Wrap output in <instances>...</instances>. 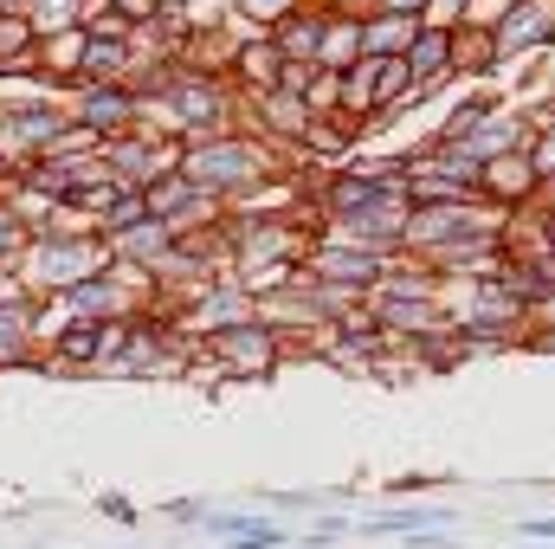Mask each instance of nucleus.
Listing matches in <instances>:
<instances>
[{"label":"nucleus","instance_id":"nucleus-14","mask_svg":"<svg viewBox=\"0 0 555 549\" xmlns=\"http://www.w3.org/2000/svg\"><path fill=\"white\" fill-rule=\"evenodd\" d=\"M537 162H530V149L524 155H504V162H491L485 168V201L491 207H504V214H517V207H530L537 201Z\"/></svg>","mask_w":555,"mask_h":549},{"label":"nucleus","instance_id":"nucleus-16","mask_svg":"<svg viewBox=\"0 0 555 549\" xmlns=\"http://www.w3.org/2000/svg\"><path fill=\"white\" fill-rule=\"evenodd\" d=\"M420 33H426V20H408V13H369V20H362V52H369V59H408Z\"/></svg>","mask_w":555,"mask_h":549},{"label":"nucleus","instance_id":"nucleus-9","mask_svg":"<svg viewBox=\"0 0 555 549\" xmlns=\"http://www.w3.org/2000/svg\"><path fill=\"white\" fill-rule=\"evenodd\" d=\"M104 168H111L124 188H142V194H149L162 175L181 168V142L162 137V130H130V137L104 142Z\"/></svg>","mask_w":555,"mask_h":549},{"label":"nucleus","instance_id":"nucleus-6","mask_svg":"<svg viewBox=\"0 0 555 549\" xmlns=\"http://www.w3.org/2000/svg\"><path fill=\"white\" fill-rule=\"evenodd\" d=\"M395 266H401V259H388V253H369V246H349V240H336V233H317V246H310V259H304V278L369 297Z\"/></svg>","mask_w":555,"mask_h":549},{"label":"nucleus","instance_id":"nucleus-4","mask_svg":"<svg viewBox=\"0 0 555 549\" xmlns=\"http://www.w3.org/2000/svg\"><path fill=\"white\" fill-rule=\"evenodd\" d=\"M478 233H504V207L491 201H459V207H414L408 214V240H401V259L433 266L439 253L478 240Z\"/></svg>","mask_w":555,"mask_h":549},{"label":"nucleus","instance_id":"nucleus-5","mask_svg":"<svg viewBox=\"0 0 555 549\" xmlns=\"http://www.w3.org/2000/svg\"><path fill=\"white\" fill-rule=\"evenodd\" d=\"M284 336H278L266 317H253V323H233V330H220V336H207L201 343V362L194 369H207L214 382H266L278 362H284Z\"/></svg>","mask_w":555,"mask_h":549},{"label":"nucleus","instance_id":"nucleus-34","mask_svg":"<svg viewBox=\"0 0 555 549\" xmlns=\"http://www.w3.org/2000/svg\"><path fill=\"white\" fill-rule=\"evenodd\" d=\"M194 7H201V0H155V13H175V20H188Z\"/></svg>","mask_w":555,"mask_h":549},{"label":"nucleus","instance_id":"nucleus-31","mask_svg":"<svg viewBox=\"0 0 555 549\" xmlns=\"http://www.w3.org/2000/svg\"><path fill=\"white\" fill-rule=\"evenodd\" d=\"M459 13H465V0H433V13H426V26H459Z\"/></svg>","mask_w":555,"mask_h":549},{"label":"nucleus","instance_id":"nucleus-10","mask_svg":"<svg viewBox=\"0 0 555 549\" xmlns=\"http://www.w3.org/2000/svg\"><path fill=\"white\" fill-rule=\"evenodd\" d=\"M491 46H498V72H511L517 59H555V0H517L498 20Z\"/></svg>","mask_w":555,"mask_h":549},{"label":"nucleus","instance_id":"nucleus-22","mask_svg":"<svg viewBox=\"0 0 555 549\" xmlns=\"http://www.w3.org/2000/svg\"><path fill=\"white\" fill-rule=\"evenodd\" d=\"M310 0H233V20L246 26V33H272L278 20H291V13H304Z\"/></svg>","mask_w":555,"mask_h":549},{"label":"nucleus","instance_id":"nucleus-8","mask_svg":"<svg viewBox=\"0 0 555 549\" xmlns=\"http://www.w3.org/2000/svg\"><path fill=\"white\" fill-rule=\"evenodd\" d=\"M46 317H52V297H33L20 278L0 284V369H13V362H39Z\"/></svg>","mask_w":555,"mask_h":549},{"label":"nucleus","instance_id":"nucleus-29","mask_svg":"<svg viewBox=\"0 0 555 549\" xmlns=\"http://www.w3.org/2000/svg\"><path fill=\"white\" fill-rule=\"evenodd\" d=\"M98 511H104V518H117V524H130V531L142 524V511L124 498V491H104V498H98Z\"/></svg>","mask_w":555,"mask_h":549},{"label":"nucleus","instance_id":"nucleus-3","mask_svg":"<svg viewBox=\"0 0 555 549\" xmlns=\"http://www.w3.org/2000/svg\"><path fill=\"white\" fill-rule=\"evenodd\" d=\"M111 259H117V253H111L98 233H39V240L26 246V259H20V284H26L33 297H59V291H72V284L98 278Z\"/></svg>","mask_w":555,"mask_h":549},{"label":"nucleus","instance_id":"nucleus-32","mask_svg":"<svg viewBox=\"0 0 555 549\" xmlns=\"http://www.w3.org/2000/svg\"><path fill=\"white\" fill-rule=\"evenodd\" d=\"M375 13H408V20H426V13H433V0H382Z\"/></svg>","mask_w":555,"mask_h":549},{"label":"nucleus","instance_id":"nucleus-20","mask_svg":"<svg viewBox=\"0 0 555 549\" xmlns=\"http://www.w3.org/2000/svg\"><path fill=\"white\" fill-rule=\"evenodd\" d=\"M362 59H369V52H362V20H330V33H323V59H317V65L343 78V72H356Z\"/></svg>","mask_w":555,"mask_h":549},{"label":"nucleus","instance_id":"nucleus-13","mask_svg":"<svg viewBox=\"0 0 555 549\" xmlns=\"http://www.w3.org/2000/svg\"><path fill=\"white\" fill-rule=\"evenodd\" d=\"M459 524V511L452 505H401V511H369V518H356V537H420V531H452Z\"/></svg>","mask_w":555,"mask_h":549},{"label":"nucleus","instance_id":"nucleus-17","mask_svg":"<svg viewBox=\"0 0 555 549\" xmlns=\"http://www.w3.org/2000/svg\"><path fill=\"white\" fill-rule=\"evenodd\" d=\"M142 220H155V214H149V194H142V188H117V194L98 207V220H91V227H98V240H104V246H117L124 233H137Z\"/></svg>","mask_w":555,"mask_h":549},{"label":"nucleus","instance_id":"nucleus-23","mask_svg":"<svg viewBox=\"0 0 555 549\" xmlns=\"http://www.w3.org/2000/svg\"><path fill=\"white\" fill-rule=\"evenodd\" d=\"M26 246H33V227L0 201V272L7 278H20V259H26Z\"/></svg>","mask_w":555,"mask_h":549},{"label":"nucleus","instance_id":"nucleus-2","mask_svg":"<svg viewBox=\"0 0 555 549\" xmlns=\"http://www.w3.org/2000/svg\"><path fill=\"white\" fill-rule=\"evenodd\" d=\"M439 297H446V284L426 272V266L401 259L395 272L369 291V317H375L395 343H414L426 330H446V304H439Z\"/></svg>","mask_w":555,"mask_h":549},{"label":"nucleus","instance_id":"nucleus-33","mask_svg":"<svg viewBox=\"0 0 555 549\" xmlns=\"http://www.w3.org/2000/svg\"><path fill=\"white\" fill-rule=\"evenodd\" d=\"M401 549H459V544H452V531H420V537H408Z\"/></svg>","mask_w":555,"mask_h":549},{"label":"nucleus","instance_id":"nucleus-28","mask_svg":"<svg viewBox=\"0 0 555 549\" xmlns=\"http://www.w3.org/2000/svg\"><path fill=\"white\" fill-rule=\"evenodd\" d=\"M317 13H330V20H369L382 0H310Z\"/></svg>","mask_w":555,"mask_h":549},{"label":"nucleus","instance_id":"nucleus-21","mask_svg":"<svg viewBox=\"0 0 555 549\" xmlns=\"http://www.w3.org/2000/svg\"><path fill=\"white\" fill-rule=\"evenodd\" d=\"M26 20H33V33H39V39H52V33H78L85 0H33V7H26Z\"/></svg>","mask_w":555,"mask_h":549},{"label":"nucleus","instance_id":"nucleus-30","mask_svg":"<svg viewBox=\"0 0 555 549\" xmlns=\"http://www.w3.org/2000/svg\"><path fill=\"white\" fill-rule=\"evenodd\" d=\"M517 537L524 544H555V518H517Z\"/></svg>","mask_w":555,"mask_h":549},{"label":"nucleus","instance_id":"nucleus-35","mask_svg":"<svg viewBox=\"0 0 555 549\" xmlns=\"http://www.w3.org/2000/svg\"><path fill=\"white\" fill-rule=\"evenodd\" d=\"M26 7L33 0H0V20H26Z\"/></svg>","mask_w":555,"mask_h":549},{"label":"nucleus","instance_id":"nucleus-18","mask_svg":"<svg viewBox=\"0 0 555 549\" xmlns=\"http://www.w3.org/2000/svg\"><path fill=\"white\" fill-rule=\"evenodd\" d=\"M175 246H181V233H175L168 220H142L137 233H124V240H117L111 253H117L124 266H142V272H149V266H155V259H168Z\"/></svg>","mask_w":555,"mask_h":549},{"label":"nucleus","instance_id":"nucleus-26","mask_svg":"<svg viewBox=\"0 0 555 549\" xmlns=\"http://www.w3.org/2000/svg\"><path fill=\"white\" fill-rule=\"evenodd\" d=\"M207 518H214V505H201V498H168L162 505V524H181V531H207Z\"/></svg>","mask_w":555,"mask_h":549},{"label":"nucleus","instance_id":"nucleus-24","mask_svg":"<svg viewBox=\"0 0 555 549\" xmlns=\"http://www.w3.org/2000/svg\"><path fill=\"white\" fill-rule=\"evenodd\" d=\"M511 7H517V0H465V13H459L452 33H498V20H504Z\"/></svg>","mask_w":555,"mask_h":549},{"label":"nucleus","instance_id":"nucleus-12","mask_svg":"<svg viewBox=\"0 0 555 549\" xmlns=\"http://www.w3.org/2000/svg\"><path fill=\"white\" fill-rule=\"evenodd\" d=\"M278 78H284V52H278L272 39L259 33V39H240V52H233V72H227V85L240 91V98H272Z\"/></svg>","mask_w":555,"mask_h":549},{"label":"nucleus","instance_id":"nucleus-7","mask_svg":"<svg viewBox=\"0 0 555 549\" xmlns=\"http://www.w3.org/2000/svg\"><path fill=\"white\" fill-rule=\"evenodd\" d=\"M65 111H72V124L85 137H98V142L130 137V130H142V117H149V104H142L130 85H72L65 91Z\"/></svg>","mask_w":555,"mask_h":549},{"label":"nucleus","instance_id":"nucleus-1","mask_svg":"<svg viewBox=\"0 0 555 549\" xmlns=\"http://www.w3.org/2000/svg\"><path fill=\"white\" fill-rule=\"evenodd\" d=\"M278 168H284L278 142L253 137V130L181 142V175H188L194 188H207L214 201H227V214H240L246 201H259V194L278 181Z\"/></svg>","mask_w":555,"mask_h":549},{"label":"nucleus","instance_id":"nucleus-19","mask_svg":"<svg viewBox=\"0 0 555 549\" xmlns=\"http://www.w3.org/2000/svg\"><path fill=\"white\" fill-rule=\"evenodd\" d=\"M452 78H459V85L498 78V46H491V33H452Z\"/></svg>","mask_w":555,"mask_h":549},{"label":"nucleus","instance_id":"nucleus-25","mask_svg":"<svg viewBox=\"0 0 555 549\" xmlns=\"http://www.w3.org/2000/svg\"><path fill=\"white\" fill-rule=\"evenodd\" d=\"M336 537H356V518H317L310 531H297V549H330Z\"/></svg>","mask_w":555,"mask_h":549},{"label":"nucleus","instance_id":"nucleus-27","mask_svg":"<svg viewBox=\"0 0 555 549\" xmlns=\"http://www.w3.org/2000/svg\"><path fill=\"white\" fill-rule=\"evenodd\" d=\"M530 162H537V181H555V117L537 130V142H530Z\"/></svg>","mask_w":555,"mask_h":549},{"label":"nucleus","instance_id":"nucleus-11","mask_svg":"<svg viewBox=\"0 0 555 549\" xmlns=\"http://www.w3.org/2000/svg\"><path fill=\"white\" fill-rule=\"evenodd\" d=\"M207 537L220 549H297V531L266 518V511H214Z\"/></svg>","mask_w":555,"mask_h":549},{"label":"nucleus","instance_id":"nucleus-15","mask_svg":"<svg viewBox=\"0 0 555 549\" xmlns=\"http://www.w3.org/2000/svg\"><path fill=\"white\" fill-rule=\"evenodd\" d=\"M323 33H330V13L304 7V13H291V20H278L266 39L284 52V65H317V59H323Z\"/></svg>","mask_w":555,"mask_h":549}]
</instances>
